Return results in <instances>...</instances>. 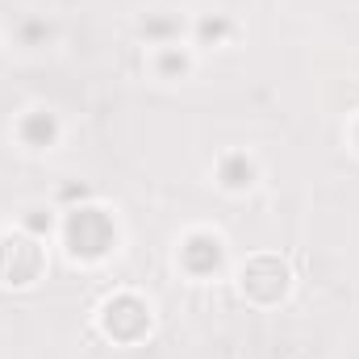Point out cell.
<instances>
[{"instance_id":"obj_4","label":"cell","mask_w":359,"mask_h":359,"mask_svg":"<svg viewBox=\"0 0 359 359\" xmlns=\"http://www.w3.org/2000/svg\"><path fill=\"white\" fill-rule=\"evenodd\" d=\"M251 180H255V168H251L243 155H230V159L222 163V184H226V188H247Z\"/></svg>"},{"instance_id":"obj_3","label":"cell","mask_w":359,"mask_h":359,"mask_svg":"<svg viewBox=\"0 0 359 359\" xmlns=\"http://www.w3.org/2000/svg\"><path fill=\"white\" fill-rule=\"evenodd\" d=\"M55 134H59V126H55V117H50V113H42V109H38V113H29V117L21 121V138H25V142H34V147H46Z\"/></svg>"},{"instance_id":"obj_7","label":"cell","mask_w":359,"mask_h":359,"mask_svg":"<svg viewBox=\"0 0 359 359\" xmlns=\"http://www.w3.org/2000/svg\"><path fill=\"white\" fill-rule=\"evenodd\" d=\"M25 226H29L34 234H46V230H50V213L42 217V209H29V217H25Z\"/></svg>"},{"instance_id":"obj_2","label":"cell","mask_w":359,"mask_h":359,"mask_svg":"<svg viewBox=\"0 0 359 359\" xmlns=\"http://www.w3.org/2000/svg\"><path fill=\"white\" fill-rule=\"evenodd\" d=\"M184 264L192 271H213L217 264H222V243L213 238V234H192L188 243H184Z\"/></svg>"},{"instance_id":"obj_6","label":"cell","mask_w":359,"mask_h":359,"mask_svg":"<svg viewBox=\"0 0 359 359\" xmlns=\"http://www.w3.org/2000/svg\"><path fill=\"white\" fill-rule=\"evenodd\" d=\"M222 34H230V21H201V38H222Z\"/></svg>"},{"instance_id":"obj_5","label":"cell","mask_w":359,"mask_h":359,"mask_svg":"<svg viewBox=\"0 0 359 359\" xmlns=\"http://www.w3.org/2000/svg\"><path fill=\"white\" fill-rule=\"evenodd\" d=\"M159 67H163V72H184V67H188V59L180 55L176 46H168V50H163V59H159Z\"/></svg>"},{"instance_id":"obj_1","label":"cell","mask_w":359,"mask_h":359,"mask_svg":"<svg viewBox=\"0 0 359 359\" xmlns=\"http://www.w3.org/2000/svg\"><path fill=\"white\" fill-rule=\"evenodd\" d=\"M113 238H117V230H113V222L100 209H76L67 217V243H72L76 255L96 259V255H104L113 247Z\"/></svg>"}]
</instances>
